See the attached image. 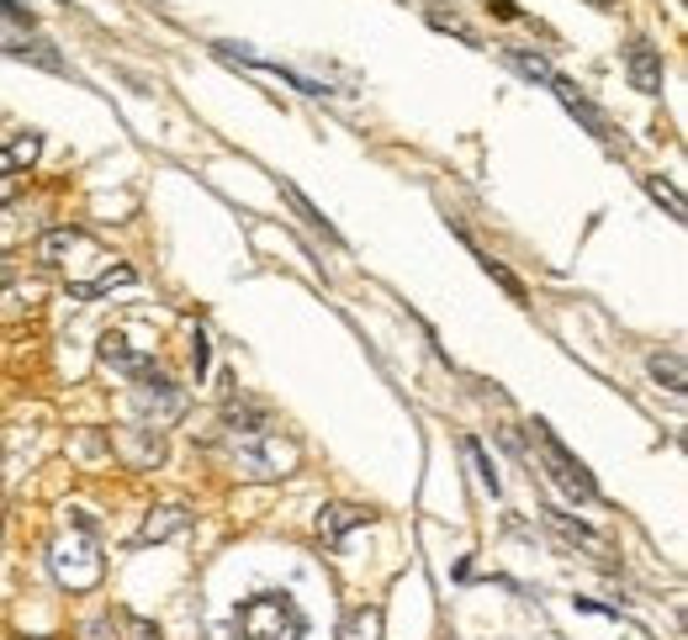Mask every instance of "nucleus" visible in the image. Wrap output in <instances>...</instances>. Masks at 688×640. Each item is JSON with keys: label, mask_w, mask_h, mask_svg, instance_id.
Segmentation results:
<instances>
[{"label": "nucleus", "mask_w": 688, "mask_h": 640, "mask_svg": "<svg viewBox=\"0 0 688 640\" xmlns=\"http://www.w3.org/2000/svg\"><path fill=\"white\" fill-rule=\"evenodd\" d=\"M461 451H466V461H472V466H476V482H482V487H487V493H493V498H499V472H493V461H487V451H482V445H476L472 434H466V440H461Z\"/></svg>", "instance_id": "4be33fe9"}, {"label": "nucleus", "mask_w": 688, "mask_h": 640, "mask_svg": "<svg viewBox=\"0 0 688 640\" xmlns=\"http://www.w3.org/2000/svg\"><path fill=\"white\" fill-rule=\"evenodd\" d=\"M281 196H286V202H291V207H297V217L308 223L312 234H324V238H329V244H339V228H333L329 217L318 213V207H312V202H308V196H302V190H297V186H291V180H281Z\"/></svg>", "instance_id": "ddd939ff"}, {"label": "nucleus", "mask_w": 688, "mask_h": 640, "mask_svg": "<svg viewBox=\"0 0 688 640\" xmlns=\"http://www.w3.org/2000/svg\"><path fill=\"white\" fill-rule=\"evenodd\" d=\"M191 365H196V376L207 371V333H202V329L191 333Z\"/></svg>", "instance_id": "a878e982"}, {"label": "nucleus", "mask_w": 688, "mask_h": 640, "mask_svg": "<svg viewBox=\"0 0 688 640\" xmlns=\"http://www.w3.org/2000/svg\"><path fill=\"white\" fill-rule=\"evenodd\" d=\"M424 17H429V27H434V32H451V38H461V43H472V48H476V32L461 22L455 11H445L440 0H434V6H424Z\"/></svg>", "instance_id": "aec40b11"}, {"label": "nucleus", "mask_w": 688, "mask_h": 640, "mask_svg": "<svg viewBox=\"0 0 688 640\" xmlns=\"http://www.w3.org/2000/svg\"><path fill=\"white\" fill-rule=\"evenodd\" d=\"M503 59H509L524 80H535V85H551V80H556V70H551L546 53H530V48H503Z\"/></svg>", "instance_id": "4468645a"}, {"label": "nucleus", "mask_w": 688, "mask_h": 640, "mask_svg": "<svg viewBox=\"0 0 688 640\" xmlns=\"http://www.w3.org/2000/svg\"><path fill=\"white\" fill-rule=\"evenodd\" d=\"M112 286H133V265H112L106 276H95V281H80V286H74V297H80V302H91V297H106Z\"/></svg>", "instance_id": "f3484780"}, {"label": "nucleus", "mask_w": 688, "mask_h": 640, "mask_svg": "<svg viewBox=\"0 0 688 640\" xmlns=\"http://www.w3.org/2000/svg\"><path fill=\"white\" fill-rule=\"evenodd\" d=\"M133 403H138V413H143V419H148V424H143V429H154V434H160V429H165V424H175V419L186 413V392H181V386H175V381H170V376H160V371H154V376H148V381H138Z\"/></svg>", "instance_id": "39448f33"}, {"label": "nucleus", "mask_w": 688, "mask_h": 640, "mask_svg": "<svg viewBox=\"0 0 688 640\" xmlns=\"http://www.w3.org/2000/svg\"><path fill=\"white\" fill-rule=\"evenodd\" d=\"M546 524L567 540L572 550H583L588 561H598V567H615V540L609 535H598V529H588L583 519H572V514H562V508H546Z\"/></svg>", "instance_id": "0eeeda50"}, {"label": "nucleus", "mask_w": 688, "mask_h": 640, "mask_svg": "<svg viewBox=\"0 0 688 640\" xmlns=\"http://www.w3.org/2000/svg\"><path fill=\"white\" fill-rule=\"evenodd\" d=\"M17 175H0V207H11V202H17Z\"/></svg>", "instance_id": "cd10ccee"}, {"label": "nucleus", "mask_w": 688, "mask_h": 640, "mask_svg": "<svg viewBox=\"0 0 688 640\" xmlns=\"http://www.w3.org/2000/svg\"><path fill=\"white\" fill-rule=\"evenodd\" d=\"M122 624H127V636L133 640H165L160 636V624H148V619H138V615H122Z\"/></svg>", "instance_id": "b1692460"}, {"label": "nucleus", "mask_w": 688, "mask_h": 640, "mask_svg": "<svg viewBox=\"0 0 688 640\" xmlns=\"http://www.w3.org/2000/svg\"><path fill=\"white\" fill-rule=\"evenodd\" d=\"M38 154H43V138H38V133H22L11 148H0V175H6V169H27Z\"/></svg>", "instance_id": "a211bd4d"}, {"label": "nucleus", "mask_w": 688, "mask_h": 640, "mask_svg": "<svg viewBox=\"0 0 688 640\" xmlns=\"http://www.w3.org/2000/svg\"><path fill=\"white\" fill-rule=\"evenodd\" d=\"M588 6H598V11H615L619 0H588Z\"/></svg>", "instance_id": "c756f323"}, {"label": "nucleus", "mask_w": 688, "mask_h": 640, "mask_svg": "<svg viewBox=\"0 0 688 640\" xmlns=\"http://www.w3.org/2000/svg\"><path fill=\"white\" fill-rule=\"evenodd\" d=\"M535 445H541V461H546V472H551V482H556V487H562V493H567V498H577V503H594L598 498V482H594V472H588V466H583V461H577V455L567 451V445H562V440H556V429L551 424H541V419H535Z\"/></svg>", "instance_id": "20e7f679"}, {"label": "nucleus", "mask_w": 688, "mask_h": 640, "mask_svg": "<svg viewBox=\"0 0 688 640\" xmlns=\"http://www.w3.org/2000/svg\"><path fill=\"white\" fill-rule=\"evenodd\" d=\"M424 6H434V0H424Z\"/></svg>", "instance_id": "7c9ffc66"}, {"label": "nucleus", "mask_w": 688, "mask_h": 640, "mask_svg": "<svg viewBox=\"0 0 688 640\" xmlns=\"http://www.w3.org/2000/svg\"><path fill=\"white\" fill-rule=\"evenodd\" d=\"M106 636V624H101V619H95V624H85V640H101Z\"/></svg>", "instance_id": "c85d7f7f"}, {"label": "nucleus", "mask_w": 688, "mask_h": 640, "mask_svg": "<svg viewBox=\"0 0 688 640\" xmlns=\"http://www.w3.org/2000/svg\"><path fill=\"white\" fill-rule=\"evenodd\" d=\"M11 59H27V64H38V70H53V74H70V70H64V59L53 53V43H43V38H32V43H17V48H11Z\"/></svg>", "instance_id": "6ab92c4d"}, {"label": "nucleus", "mask_w": 688, "mask_h": 640, "mask_svg": "<svg viewBox=\"0 0 688 640\" xmlns=\"http://www.w3.org/2000/svg\"><path fill=\"white\" fill-rule=\"evenodd\" d=\"M551 91H556V101H562V106H567L572 117L583 122V127H588V133H594L598 143H615V127H609V117H604V112H598L594 101H588V95L577 91V85H572L567 74H556V80H551Z\"/></svg>", "instance_id": "6e6552de"}, {"label": "nucleus", "mask_w": 688, "mask_h": 640, "mask_svg": "<svg viewBox=\"0 0 688 640\" xmlns=\"http://www.w3.org/2000/svg\"><path fill=\"white\" fill-rule=\"evenodd\" d=\"M625 74H630V85L641 95H663V53L646 43V38H636V43L625 48Z\"/></svg>", "instance_id": "1a4fd4ad"}, {"label": "nucleus", "mask_w": 688, "mask_h": 640, "mask_svg": "<svg viewBox=\"0 0 688 640\" xmlns=\"http://www.w3.org/2000/svg\"><path fill=\"white\" fill-rule=\"evenodd\" d=\"M223 445H228L238 476H249V482H276L297 466V445L281 440L276 429H223Z\"/></svg>", "instance_id": "f03ea898"}, {"label": "nucleus", "mask_w": 688, "mask_h": 640, "mask_svg": "<svg viewBox=\"0 0 688 640\" xmlns=\"http://www.w3.org/2000/svg\"><path fill=\"white\" fill-rule=\"evenodd\" d=\"M641 186H646V196H651L657 207H667V217H672V223H684V196L667 186L663 175H641Z\"/></svg>", "instance_id": "412c9836"}, {"label": "nucleus", "mask_w": 688, "mask_h": 640, "mask_svg": "<svg viewBox=\"0 0 688 640\" xmlns=\"http://www.w3.org/2000/svg\"><path fill=\"white\" fill-rule=\"evenodd\" d=\"M646 371H651V376L663 381V386H667V392H672V398H684L688 376H684V355H678V350H667V355H651V360H646Z\"/></svg>", "instance_id": "2eb2a0df"}, {"label": "nucleus", "mask_w": 688, "mask_h": 640, "mask_svg": "<svg viewBox=\"0 0 688 640\" xmlns=\"http://www.w3.org/2000/svg\"><path fill=\"white\" fill-rule=\"evenodd\" d=\"M0 22L27 27V32H32V11H27V6H11V0H0Z\"/></svg>", "instance_id": "393cba45"}, {"label": "nucleus", "mask_w": 688, "mask_h": 640, "mask_svg": "<svg viewBox=\"0 0 688 640\" xmlns=\"http://www.w3.org/2000/svg\"><path fill=\"white\" fill-rule=\"evenodd\" d=\"M38 260L53 265V270H80V265H101L106 255L95 249L85 234H74V228H53V234H43V244H38Z\"/></svg>", "instance_id": "423d86ee"}, {"label": "nucleus", "mask_w": 688, "mask_h": 640, "mask_svg": "<svg viewBox=\"0 0 688 640\" xmlns=\"http://www.w3.org/2000/svg\"><path fill=\"white\" fill-rule=\"evenodd\" d=\"M234 630L238 640H302L308 636V615L291 603V593H260L238 603Z\"/></svg>", "instance_id": "7ed1b4c3"}, {"label": "nucleus", "mask_w": 688, "mask_h": 640, "mask_svg": "<svg viewBox=\"0 0 688 640\" xmlns=\"http://www.w3.org/2000/svg\"><path fill=\"white\" fill-rule=\"evenodd\" d=\"M487 11L503 17V22H520V6H514V0H487Z\"/></svg>", "instance_id": "bb28decb"}, {"label": "nucleus", "mask_w": 688, "mask_h": 640, "mask_svg": "<svg viewBox=\"0 0 688 640\" xmlns=\"http://www.w3.org/2000/svg\"><path fill=\"white\" fill-rule=\"evenodd\" d=\"M360 524H371V514L366 508H356V503H324L318 508V519H312V529H318V540L324 546H339L350 529H360Z\"/></svg>", "instance_id": "9d476101"}, {"label": "nucleus", "mask_w": 688, "mask_h": 640, "mask_svg": "<svg viewBox=\"0 0 688 640\" xmlns=\"http://www.w3.org/2000/svg\"><path fill=\"white\" fill-rule=\"evenodd\" d=\"M339 640H381V609H377V603L350 609V615H345V630H339Z\"/></svg>", "instance_id": "dca6fc26"}, {"label": "nucleus", "mask_w": 688, "mask_h": 640, "mask_svg": "<svg viewBox=\"0 0 688 640\" xmlns=\"http://www.w3.org/2000/svg\"><path fill=\"white\" fill-rule=\"evenodd\" d=\"M186 524H191V508H186V503H160V508L143 519L138 546H160V540H170V535H181Z\"/></svg>", "instance_id": "9b49d317"}, {"label": "nucleus", "mask_w": 688, "mask_h": 640, "mask_svg": "<svg viewBox=\"0 0 688 640\" xmlns=\"http://www.w3.org/2000/svg\"><path fill=\"white\" fill-rule=\"evenodd\" d=\"M476 260H482V270H487V276H493V281H499L503 291L514 297V302H524V297H530V291H524V281L514 276V270H509V265H499L493 255H482V249H476Z\"/></svg>", "instance_id": "5701e85b"}, {"label": "nucleus", "mask_w": 688, "mask_h": 640, "mask_svg": "<svg viewBox=\"0 0 688 640\" xmlns=\"http://www.w3.org/2000/svg\"><path fill=\"white\" fill-rule=\"evenodd\" d=\"M48 561H53V577H59L64 588H74V593H85V588H95V582H101L106 561H101L95 519L85 514V508H70V524H64V535L53 540Z\"/></svg>", "instance_id": "f257e3e1"}, {"label": "nucleus", "mask_w": 688, "mask_h": 640, "mask_svg": "<svg viewBox=\"0 0 688 640\" xmlns=\"http://www.w3.org/2000/svg\"><path fill=\"white\" fill-rule=\"evenodd\" d=\"M101 360H106V365H117L122 376H133V381H148L154 371H160L148 355H133L122 333H101Z\"/></svg>", "instance_id": "f8f14e48"}]
</instances>
